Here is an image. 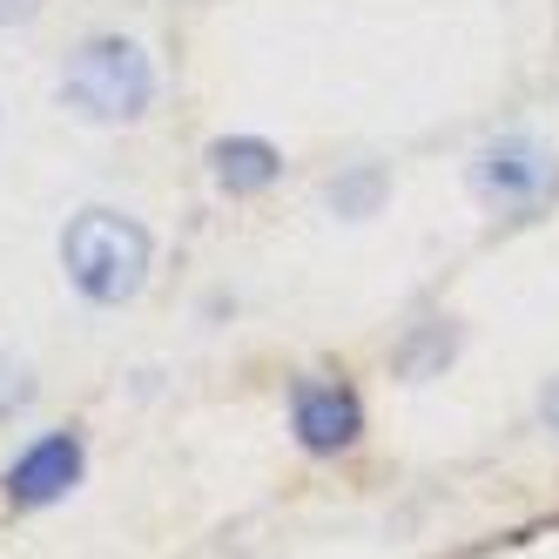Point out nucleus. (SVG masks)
<instances>
[{
    "label": "nucleus",
    "mask_w": 559,
    "mask_h": 559,
    "mask_svg": "<svg viewBox=\"0 0 559 559\" xmlns=\"http://www.w3.org/2000/svg\"><path fill=\"white\" fill-rule=\"evenodd\" d=\"M210 176L229 189V195H250V189H270L276 182V148L257 142V135H229L210 148Z\"/></svg>",
    "instance_id": "obj_6"
},
{
    "label": "nucleus",
    "mask_w": 559,
    "mask_h": 559,
    "mask_svg": "<svg viewBox=\"0 0 559 559\" xmlns=\"http://www.w3.org/2000/svg\"><path fill=\"white\" fill-rule=\"evenodd\" d=\"M290 425L310 452H350L357 431H365V405H357V391L337 384V378H304L290 391Z\"/></svg>",
    "instance_id": "obj_4"
},
{
    "label": "nucleus",
    "mask_w": 559,
    "mask_h": 559,
    "mask_svg": "<svg viewBox=\"0 0 559 559\" xmlns=\"http://www.w3.org/2000/svg\"><path fill=\"white\" fill-rule=\"evenodd\" d=\"M539 418L559 431V378H552V384H546V397H539Z\"/></svg>",
    "instance_id": "obj_10"
},
{
    "label": "nucleus",
    "mask_w": 559,
    "mask_h": 559,
    "mask_svg": "<svg viewBox=\"0 0 559 559\" xmlns=\"http://www.w3.org/2000/svg\"><path fill=\"white\" fill-rule=\"evenodd\" d=\"M378 189H384V176H378V169H365V176H350V182H331V203L365 216V210L378 203Z\"/></svg>",
    "instance_id": "obj_7"
},
{
    "label": "nucleus",
    "mask_w": 559,
    "mask_h": 559,
    "mask_svg": "<svg viewBox=\"0 0 559 559\" xmlns=\"http://www.w3.org/2000/svg\"><path fill=\"white\" fill-rule=\"evenodd\" d=\"M74 478H82V438L74 431H48L8 465V499L14 506H55Z\"/></svg>",
    "instance_id": "obj_5"
},
{
    "label": "nucleus",
    "mask_w": 559,
    "mask_h": 559,
    "mask_svg": "<svg viewBox=\"0 0 559 559\" xmlns=\"http://www.w3.org/2000/svg\"><path fill=\"white\" fill-rule=\"evenodd\" d=\"M34 14H41V0H0V27H21Z\"/></svg>",
    "instance_id": "obj_9"
},
{
    "label": "nucleus",
    "mask_w": 559,
    "mask_h": 559,
    "mask_svg": "<svg viewBox=\"0 0 559 559\" xmlns=\"http://www.w3.org/2000/svg\"><path fill=\"white\" fill-rule=\"evenodd\" d=\"M61 263L74 290L95 304H129L148 284V229L115 216V210H82L61 236Z\"/></svg>",
    "instance_id": "obj_1"
},
{
    "label": "nucleus",
    "mask_w": 559,
    "mask_h": 559,
    "mask_svg": "<svg viewBox=\"0 0 559 559\" xmlns=\"http://www.w3.org/2000/svg\"><path fill=\"white\" fill-rule=\"evenodd\" d=\"M552 189H559V163L526 135H499L472 155V195L506 216H533Z\"/></svg>",
    "instance_id": "obj_3"
},
{
    "label": "nucleus",
    "mask_w": 559,
    "mask_h": 559,
    "mask_svg": "<svg viewBox=\"0 0 559 559\" xmlns=\"http://www.w3.org/2000/svg\"><path fill=\"white\" fill-rule=\"evenodd\" d=\"M61 102L74 115H88V122H135V115H148L155 102V68L135 41H122V34H102V41L74 48L68 74H61Z\"/></svg>",
    "instance_id": "obj_2"
},
{
    "label": "nucleus",
    "mask_w": 559,
    "mask_h": 559,
    "mask_svg": "<svg viewBox=\"0 0 559 559\" xmlns=\"http://www.w3.org/2000/svg\"><path fill=\"white\" fill-rule=\"evenodd\" d=\"M27 397H34V378H27L21 365H0V418H8V412H21Z\"/></svg>",
    "instance_id": "obj_8"
}]
</instances>
